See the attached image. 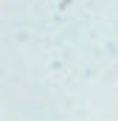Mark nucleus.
I'll return each mask as SVG.
<instances>
[]
</instances>
